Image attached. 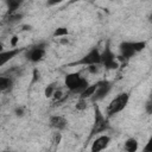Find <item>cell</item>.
I'll return each instance as SVG.
<instances>
[{
  "mask_svg": "<svg viewBox=\"0 0 152 152\" xmlns=\"http://www.w3.org/2000/svg\"><path fill=\"white\" fill-rule=\"evenodd\" d=\"M21 18H23V13L15 12V13H12V14L6 15V23H8V24H14V23H18Z\"/></svg>",
  "mask_w": 152,
  "mask_h": 152,
  "instance_id": "cell-17",
  "label": "cell"
},
{
  "mask_svg": "<svg viewBox=\"0 0 152 152\" xmlns=\"http://www.w3.org/2000/svg\"><path fill=\"white\" fill-rule=\"evenodd\" d=\"M128 101H129V94L128 93H120L118 94L108 104L107 107V118H112L113 115L120 113L121 110H124L126 108V106L128 104Z\"/></svg>",
  "mask_w": 152,
  "mask_h": 152,
  "instance_id": "cell-4",
  "label": "cell"
},
{
  "mask_svg": "<svg viewBox=\"0 0 152 152\" xmlns=\"http://www.w3.org/2000/svg\"><path fill=\"white\" fill-rule=\"evenodd\" d=\"M40 78V72L37 68L33 69V72H32V81H31V84H34L36 82H38Z\"/></svg>",
  "mask_w": 152,
  "mask_h": 152,
  "instance_id": "cell-20",
  "label": "cell"
},
{
  "mask_svg": "<svg viewBox=\"0 0 152 152\" xmlns=\"http://www.w3.org/2000/svg\"><path fill=\"white\" fill-rule=\"evenodd\" d=\"M86 68H87L88 72H90V74H93V75H95V74H97V72L100 71V65H96V64H94V65H88V66H86Z\"/></svg>",
  "mask_w": 152,
  "mask_h": 152,
  "instance_id": "cell-21",
  "label": "cell"
},
{
  "mask_svg": "<svg viewBox=\"0 0 152 152\" xmlns=\"http://www.w3.org/2000/svg\"><path fill=\"white\" fill-rule=\"evenodd\" d=\"M139 148V142L135 138H128L124 142V150L126 152H137Z\"/></svg>",
  "mask_w": 152,
  "mask_h": 152,
  "instance_id": "cell-13",
  "label": "cell"
},
{
  "mask_svg": "<svg viewBox=\"0 0 152 152\" xmlns=\"http://www.w3.org/2000/svg\"><path fill=\"white\" fill-rule=\"evenodd\" d=\"M87 107H88V102H87V100H82V99H78V101H77L76 104H75V109L78 110V112L86 110Z\"/></svg>",
  "mask_w": 152,
  "mask_h": 152,
  "instance_id": "cell-19",
  "label": "cell"
},
{
  "mask_svg": "<svg viewBox=\"0 0 152 152\" xmlns=\"http://www.w3.org/2000/svg\"><path fill=\"white\" fill-rule=\"evenodd\" d=\"M24 50H26V49L25 48H15V49H10L7 51L0 52V66L5 65L8 61H11L13 57H15L18 53H20Z\"/></svg>",
  "mask_w": 152,
  "mask_h": 152,
  "instance_id": "cell-10",
  "label": "cell"
},
{
  "mask_svg": "<svg viewBox=\"0 0 152 152\" xmlns=\"http://www.w3.org/2000/svg\"><path fill=\"white\" fill-rule=\"evenodd\" d=\"M151 145H152V141H151V139H150L148 142H147V145L145 146L144 152H152V147H151Z\"/></svg>",
  "mask_w": 152,
  "mask_h": 152,
  "instance_id": "cell-25",
  "label": "cell"
},
{
  "mask_svg": "<svg viewBox=\"0 0 152 152\" xmlns=\"http://www.w3.org/2000/svg\"><path fill=\"white\" fill-rule=\"evenodd\" d=\"M18 42H19V37H18L17 34H14V36L11 38V42H10V44H11V46H12L13 49H15V46L18 45Z\"/></svg>",
  "mask_w": 152,
  "mask_h": 152,
  "instance_id": "cell-22",
  "label": "cell"
},
{
  "mask_svg": "<svg viewBox=\"0 0 152 152\" xmlns=\"http://www.w3.org/2000/svg\"><path fill=\"white\" fill-rule=\"evenodd\" d=\"M61 40H59V43L61 44H63V45H66V44H69V39L68 38H65V37H63V38H59Z\"/></svg>",
  "mask_w": 152,
  "mask_h": 152,
  "instance_id": "cell-27",
  "label": "cell"
},
{
  "mask_svg": "<svg viewBox=\"0 0 152 152\" xmlns=\"http://www.w3.org/2000/svg\"><path fill=\"white\" fill-rule=\"evenodd\" d=\"M64 84H65V87L70 94H78L80 95L89 86V82L86 77L81 76L80 71H77V72L66 74L65 78H64Z\"/></svg>",
  "mask_w": 152,
  "mask_h": 152,
  "instance_id": "cell-1",
  "label": "cell"
},
{
  "mask_svg": "<svg viewBox=\"0 0 152 152\" xmlns=\"http://www.w3.org/2000/svg\"><path fill=\"white\" fill-rule=\"evenodd\" d=\"M14 80L11 75H0V93H10L13 89Z\"/></svg>",
  "mask_w": 152,
  "mask_h": 152,
  "instance_id": "cell-12",
  "label": "cell"
},
{
  "mask_svg": "<svg viewBox=\"0 0 152 152\" xmlns=\"http://www.w3.org/2000/svg\"><path fill=\"white\" fill-rule=\"evenodd\" d=\"M112 90V83L107 80H102V81H99L97 82V88L94 93V95L90 97L91 102L93 103H96L101 100H103L108 94L109 91Z\"/></svg>",
  "mask_w": 152,
  "mask_h": 152,
  "instance_id": "cell-8",
  "label": "cell"
},
{
  "mask_svg": "<svg viewBox=\"0 0 152 152\" xmlns=\"http://www.w3.org/2000/svg\"><path fill=\"white\" fill-rule=\"evenodd\" d=\"M45 53H46L45 43H39V44H36V45L31 46L30 49H27L25 57L31 63H39L44 59Z\"/></svg>",
  "mask_w": 152,
  "mask_h": 152,
  "instance_id": "cell-7",
  "label": "cell"
},
{
  "mask_svg": "<svg viewBox=\"0 0 152 152\" xmlns=\"http://www.w3.org/2000/svg\"><path fill=\"white\" fill-rule=\"evenodd\" d=\"M145 109H146L147 114H152V101H151V99L147 100V102L145 104Z\"/></svg>",
  "mask_w": 152,
  "mask_h": 152,
  "instance_id": "cell-24",
  "label": "cell"
},
{
  "mask_svg": "<svg viewBox=\"0 0 152 152\" xmlns=\"http://www.w3.org/2000/svg\"><path fill=\"white\" fill-rule=\"evenodd\" d=\"M52 36L56 38H63V37H66V36H69V30L66 28V27H63V26H61V27H57L55 31H53V33H52Z\"/></svg>",
  "mask_w": 152,
  "mask_h": 152,
  "instance_id": "cell-18",
  "label": "cell"
},
{
  "mask_svg": "<svg viewBox=\"0 0 152 152\" xmlns=\"http://www.w3.org/2000/svg\"><path fill=\"white\" fill-rule=\"evenodd\" d=\"M61 139H62V135H61V133H57L56 135H55V144H59V141H61Z\"/></svg>",
  "mask_w": 152,
  "mask_h": 152,
  "instance_id": "cell-26",
  "label": "cell"
},
{
  "mask_svg": "<svg viewBox=\"0 0 152 152\" xmlns=\"http://www.w3.org/2000/svg\"><path fill=\"white\" fill-rule=\"evenodd\" d=\"M57 86H58L57 82H52V83H50V84H48V86L45 87V89H44V95H45L46 99L52 97L53 93H55L56 89H57Z\"/></svg>",
  "mask_w": 152,
  "mask_h": 152,
  "instance_id": "cell-16",
  "label": "cell"
},
{
  "mask_svg": "<svg viewBox=\"0 0 152 152\" xmlns=\"http://www.w3.org/2000/svg\"><path fill=\"white\" fill-rule=\"evenodd\" d=\"M110 128L108 118L106 115H103V113L101 112V109L99 108V106L96 103H94V124L89 134V139H91L95 134L99 133H104Z\"/></svg>",
  "mask_w": 152,
  "mask_h": 152,
  "instance_id": "cell-3",
  "label": "cell"
},
{
  "mask_svg": "<svg viewBox=\"0 0 152 152\" xmlns=\"http://www.w3.org/2000/svg\"><path fill=\"white\" fill-rule=\"evenodd\" d=\"M49 124L56 131H62V129H64L66 127L68 120L64 116H62V115H52L49 119Z\"/></svg>",
  "mask_w": 152,
  "mask_h": 152,
  "instance_id": "cell-11",
  "label": "cell"
},
{
  "mask_svg": "<svg viewBox=\"0 0 152 152\" xmlns=\"http://www.w3.org/2000/svg\"><path fill=\"white\" fill-rule=\"evenodd\" d=\"M100 58H101V65H103L104 69H107V70H115L120 65V63L118 62L116 56L112 51L108 42H107L103 51L100 52Z\"/></svg>",
  "mask_w": 152,
  "mask_h": 152,
  "instance_id": "cell-5",
  "label": "cell"
},
{
  "mask_svg": "<svg viewBox=\"0 0 152 152\" xmlns=\"http://www.w3.org/2000/svg\"><path fill=\"white\" fill-rule=\"evenodd\" d=\"M101 65V58H100V51L97 48L91 49L88 53H86L83 57H81L78 61L70 63V66L74 65H83V66H88V65Z\"/></svg>",
  "mask_w": 152,
  "mask_h": 152,
  "instance_id": "cell-6",
  "label": "cell"
},
{
  "mask_svg": "<svg viewBox=\"0 0 152 152\" xmlns=\"http://www.w3.org/2000/svg\"><path fill=\"white\" fill-rule=\"evenodd\" d=\"M145 48H146V42H122L119 45L120 56H118L116 59H118V62L119 61L127 62L134 55L142 51Z\"/></svg>",
  "mask_w": 152,
  "mask_h": 152,
  "instance_id": "cell-2",
  "label": "cell"
},
{
  "mask_svg": "<svg viewBox=\"0 0 152 152\" xmlns=\"http://www.w3.org/2000/svg\"><path fill=\"white\" fill-rule=\"evenodd\" d=\"M110 142V137L107 134H101L94 139L90 146V152H101L108 147Z\"/></svg>",
  "mask_w": 152,
  "mask_h": 152,
  "instance_id": "cell-9",
  "label": "cell"
},
{
  "mask_svg": "<svg viewBox=\"0 0 152 152\" xmlns=\"http://www.w3.org/2000/svg\"><path fill=\"white\" fill-rule=\"evenodd\" d=\"M4 152H12V151H4Z\"/></svg>",
  "mask_w": 152,
  "mask_h": 152,
  "instance_id": "cell-30",
  "label": "cell"
},
{
  "mask_svg": "<svg viewBox=\"0 0 152 152\" xmlns=\"http://www.w3.org/2000/svg\"><path fill=\"white\" fill-rule=\"evenodd\" d=\"M14 114H15L17 116H23V115L25 114V108H24V107H17V108L14 109Z\"/></svg>",
  "mask_w": 152,
  "mask_h": 152,
  "instance_id": "cell-23",
  "label": "cell"
},
{
  "mask_svg": "<svg viewBox=\"0 0 152 152\" xmlns=\"http://www.w3.org/2000/svg\"><path fill=\"white\" fill-rule=\"evenodd\" d=\"M23 30H24V31H27V30L30 31V30H31V26H30V25H24V26H23Z\"/></svg>",
  "mask_w": 152,
  "mask_h": 152,
  "instance_id": "cell-28",
  "label": "cell"
},
{
  "mask_svg": "<svg viewBox=\"0 0 152 152\" xmlns=\"http://www.w3.org/2000/svg\"><path fill=\"white\" fill-rule=\"evenodd\" d=\"M23 2L21 1H19V0H7L6 1V5H7V14L6 15H8V14H12V13H15L17 12V10L20 7V5H21Z\"/></svg>",
  "mask_w": 152,
  "mask_h": 152,
  "instance_id": "cell-15",
  "label": "cell"
},
{
  "mask_svg": "<svg viewBox=\"0 0 152 152\" xmlns=\"http://www.w3.org/2000/svg\"><path fill=\"white\" fill-rule=\"evenodd\" d=\"M96 88H97V82L94 83V84H89V86L78 95V99H82V100H88V99H90V97L94 95Z\"/></svg>",
  "mask_w": 152,
  "mask_h": 152,
  "instance_id": "cell-14",
  "label": "cell"
},
{
  "mask_svg": "<svg viewBox=\"0 0 152 152\" xmlns=\"http://www.w3.org/2000/svg\"><path fill=\"white\" fill-rule=\"evenodd\" d=\"M4 51V44L0 42V52H2Z\"/></svg>",
  "mask_w": 152,
  "mask_h": 152,
  "instance_id": "cell-29",
  "label": "cell"
}]
</instances>
